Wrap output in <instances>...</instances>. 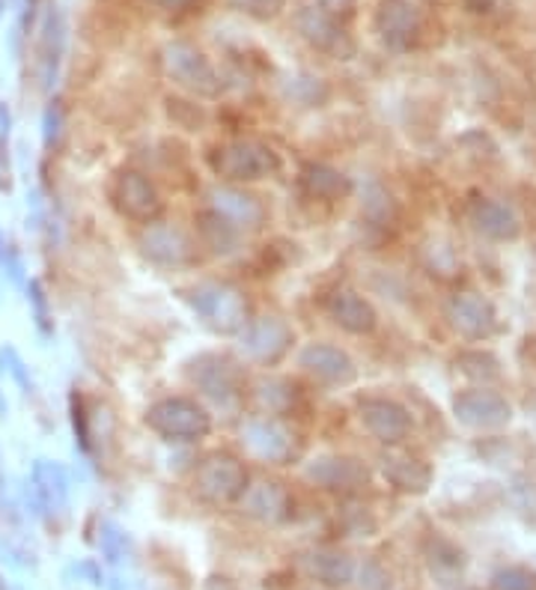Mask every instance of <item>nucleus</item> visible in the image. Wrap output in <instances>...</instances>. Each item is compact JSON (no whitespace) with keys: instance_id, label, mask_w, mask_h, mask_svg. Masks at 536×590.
Instances as JSON below:
<instances>
[{"instance_id":"f257e3e1","label":"nucleus","mask_w":536,"mask_h":590,"mask_svg":"<svg viewBox=\"0 0 536 590\" xmlns=\"http://www.w3.org/2000/svg\"><path fill=\"white\" fill-rule=\"evenodd\" d=\"M185 301L191 304L197 320L203 322L209 332L224 334V337L242 334L250 322V304H247L245 292L226 280L194 284L191 290H185Z\"/></svg>"},{"instance_id":"f03ea898","label":"nucleus","mask_w":536,"mask_h":590,"mask_svg":"<svg viewBox=\"0 0 536 590\" xmlns=\"http://www.w3.org/2000/svg\"><path fill=\"white\" fill-rule=\"evenodd\" d=\"M214 176L230 185H245L268 180L280 171V155L275 147L257 138H233L209 155Z\"/></svg>"},{"instance_id":"7ed1b4c3","label":"nucleus","mask_w":536,"mask_h":590,"mask_svg":"<svg viewBox=\"0 0 536 590\" xmlns=\"http://www.w3.org/2000/svg\"><path fill=\"white\" fill-rule=\"evenodd\" d=\"M147 427L164 441H191L206 439L212 432V415L191 397H164L147 408Z\"/></svg>"},{"instance_id":"20e7f679","label":"nucleus","mask_w":536,"mask_h":590,"mask_svg":"<svg viewBox=\"0 0 536 590\" xmlns=\"http://www.w3.org/2000/svg\"><path fill=\"white\" fill-rule=\"evenodd\" d=\"M194 493L214 507L236 505L247 493L245 462L233 453H209L194 472Z\"/></svg>"},{"instance_id":"39448f33","label":"nucleus","mask_w":536,"mask_h":590,"mask_svg":"<svg viewBox=\"0 0 536 590\" xmlns=\"http://www.w3.org/2000/svg\"><path fill=\"white\" fill-rule=\"evenodd\" d=\"M164 60V72L173 84L183 86L185 93H191L197 99H218L221 96V76L214 72L212 60L206 57L200 48H194L188 43H171L161 54Z\"/></svg>"},{"instance_id":"423d86ee","label":"nucleus","mask_w":536,"mask_h":590,"mask_svg":"<svg viewBox=\"0 0 536 590\" xmlns=\"http://www.w3.org/2000/svg\"><path fill=\"white\" fill-rule=\"evenodd\" d=\"M185 375L206 400H212L214 406L233 408L242 400V391H245V382H242V373L238 367L226 358V355L218 352H203L188 361L185 367Z\"/></svg>"},{"instance_id":"0eeeda50","label":"nucleus","mask_w":536,"mask_h":590,"mask_svg":"<svg viewBox=\"0 0 536 590\" xmlns=\"http://www.w3.org/2000/svg\"><path fill=\"white\" fill-rule=\"evenodd\" d=\"M110 200L119 209V215H126L138 224H152L164 212L159 188L147 173L140 171H119L114 176V185H110Z\"/></svg>"},{"instance_id":"6e6552de","label":"nucleus","mask_w":536,"mask_h":590,"mask_svg":"<svg viewBox=\"0 0 536 590\" xmlns=\"http://www.w3.org/2000/svg\"><path fill=\"white\" fill-rule=\"evenodd\" d=\"M453 415L468 429L494 432L513 420V406L504 394H498L492 387H468L453 397Z\"/></svg>"},{"instance_id":"1a4fd4ad","label":"nucleus","mask_w":536,"mask_h":590,"mask_svg":"<svg viewBox=\"0 0 536 590\" xmlns=\"http://www.w3.org/2000/svg\"><path fill=\"white\" fill-rule=\"evenodd\" d=\"M140 254L164 268H183L197 263V242H194L183 227L176 224H152L143 227V233L138 239Z\"/></svg>"},{"instance_id":"9d476101","label":"nucleus","mask_w":536,"mask_h":590,"mask_svg":"<svg viewBox=\"0 0 536 590\" xmlns=\"http://www.w3.org/2000/svg\"><path fill=\"white\" fill-rule=\"evenodd\" d=\"M373 31L387 51H408L420 36V12L411 0H378L373 12Z\"/></svg>"},{"instance_id":"9b49d317","label":"nucleus","mask_w":536,"mask_h":590,"mask_svg":"<svg viewBox=\"0 0 536 590\" xmlns=\"http://www.w3.org/2000/svg\"><path fill=\"white\" fill-rule=\"evenodd\" d=\"M295 27H299L301 39L316 48V51L328 54L334 60H349L354 54L352 36L346 33V27L331 12H325L322 7H301L295 15Z\"/></svg>"},{"instance_id":"f8f14e48","label":"nucleus","mask_w":536,"mask_h":590,"mask_svg":"<svg viewBox=\"0 0 536 590\" xmlns=\"http://www.w3.org/2000/svg\"><path fill=\"white\" fill-rule=\"evenodd\" d=\"M358 420L361 427L385 448H397L411 436V415L397 400L387 397H364L358 403Z\"/></svg>"},{"instance_id":"ddd939ff","label":"nucleus","mask_w":536,"mask_h":590,"mask_svg":"<svg viewBox=\"0 0 536 590\" xmlns=\"http://www.w3.org/2000/svg\"><path fill=\"white\" fill-rule=\"evenodd\" d=\"M242 444L254 453L257 460L271 465H287L299 453V439L287 424L275 418H254L242 427Z\"/></svg>"},{"instance_id":"4468645a","label":"nucleus","mask_w":536,"mask_h":590,"mask_svg":"<svg viewBox=\"0 0 536 590\" xmlns=\"http://www.w3.org/2000/svg\"><path fill=\"white\" fill-rule=\"evenodd\" d=\"M292 340H295V334L280 316H259V320L247 322V328L242 332V352L257 365L275 367L287 358Z\"/></svg>"},{"instance_id":"2eb2a0df","label":"nucleus","mask_w":536,"mask_h":590,"mask_svg":"<svg viewBox=\"0 0 536 590\" xmlns=\"http://www.w3.org/2000/svg\"><path fill=\"white\" fill-rule=\"evenodd\" d=\"M304 477L319 486L325 493H358L366 486V465L358 456H343V453H322L316 460L307 462Z\"/></svg>"},{"instance_id":"dca6fc26","label":"nucleus","mask_w":536,"mask_h":590,"mask_svg":"<svg viewBox=\"0 0 536 590\" xmlns=\"http://www.w3.org/2000/svg\"><path fill=\"white\" fill-rule=\"evenodd\" d=\"M299 367L304 373L311 375L313 382H319L325 387H343L352 385L354 375V361L349 352H343L340 346L331 344H307L299 352Z\"/></svg>"},{"instance_id":"f3484780","label":"nucleus","mask_w":536,"mask_h":590,"mask_svg":"<svg viewBox=\"0 0 536 590\" xmlns=\"http://www.w3.org/2000/svg\"><path fill=\"white\" fill-rule=\"evenodd\" d=\"M206 200H209L212 212L226 218L238 230H259V227L266 224V206H263V200H259L257 194L245 192L242 185H212L209 194H206Z\"/></svg>"},{"instance_id":"a211bd4d","label":"nucleus","mask_w":536,"mask_h":590,"mask_svg":"<svg viewBox=\"0 0 536 590\" xmlns=\"http://www.w3.org/2000/svg\"><path fill=\"white\" fill-rule=\"evenodd\" d=\"M447 320L453 332H459L468 340H489L498 332V313L492 301L482 299L477 292H456L447 301Z\"/></svg>"},{"instance_id":"6ab92c4d","label":"nucleus","mask_w":536,"mask_h":590,"mask_svg":"<svg viewBox=\"0 0 536 590\" xmlns=\"http://www.w3.org/2000/svg\"><path fill=\"white\" fill-rule=\"evenodd\" d=\"M325 311H328L337 328H343L346 334H358V337L373 334L375 325H378V313H375L373 304L352 287L334 290L325 301Z\"/></svg>"},{"instance_id":"aec40b11","label":"nucleus","mask_w":536,"mask_h":590,"mask_svg":"<svg viewBox=\"0 0 536 590\" xmlns=\"http://www.w3.org/2000/svg\"><path fill=\"white\" fill-rule=\"evenodd\" d=\"M238 505H242V513L257 519L263 525H283L292 516V495L275 481H259L247 486Z\"/></svg>"},{"instance_id":"412c9836","label":"nucleus","mask_w":536,"mask_h":590,"mask_svg":"<svg viewBox=\"0 0 536 590\" xmlns=\"http://www.w3.org/2000/svg\"><path fill=\"white\" fill-rule=\"evenodd\" d=\"M378 468H382V477H385L397 493L423 495L429 486H432V468H429V462L415 456V453L387 448V453H382V460H378Z\"/></svg>"},{"instance_id":"4be33fe9","label":"nucleus","mask_w":536,"mask_h":590,"mask_svg":"<svg viewBox=\"0 0 536 590\" xmlns=\"http://www.w3.org/2000/svg\"><path fill=\"white\" fill-rule=\"evenodd\" d=\"M471 224L492 242H515L522 236V218L504 200L494 197H477L471 204Z\"/></svg>"},{"instance_id":"5701e85b","label":"nucleus","mask_w":536,"mask_h":590,"mask_svg":"<svg viewBox=\"0 0 536 590\" xmlns=\"http://www.w3.org/2000/svg\"><path fill=\"white\" fill-rule=\"evenodd\" d=\"M301 192L313 197V200H346L354 192L352 176H346L343 171H337L325 161H304L299 171Z\"/></svg>"},{"instance_id":"b1692460","label":"nucleus","mask_w":536,"mask_h":590,"mask_svg":"<svg viewBox=\"0 0 536 590\" xmlns=\"http://www.w3.org/2000/svg\"><path fill=\"white\" fill-rule=\"evenodd\" d=\"M304 572H307L316 585H322V588L340 590L352 585L358 567H354V560L349 558L346 552H340V548H316V552H311V555L304 558Z\"/></svg>"},{"instance_id":"393cba45","label":"nucleus","mask_w":536,"mask_h":590,"mask_svg":"<svg viewBox=\"0 0 536 590\" xmlns=\"http://www.w3.org/2000/svg\"><path fill=\"white\" fill-rule=\"evenodd\" d=\"M66 51V22L63 12L48 10L43 22V36H39V66H43V84L51 90L60 72V60Z\"/></svg>"},{"instance_id":"a878e982","label":"nucleus","mask_w":536,"mask_h":590,"mask_svg":"<svg viewBox=\"0 0 536 590\" xmlns=\"http://www.w3.org/2000/svg\"><path fill=\"white\" fill-rule=\"evenodd\" d=\"M33 495L36 501L45 507V510H63L66 501H69V481H66V472L51 460H36L33 462Z\"/></svg>"},{"instance_id":"bb28decb","label":"nucleus","mask_w":536,"mask_h":590,"mask_svg":"<svg viewBox=\"0 0 536 590\" xmlns=\"http://www.w3.org/2000/svg\"><path fill=\"white\" fill-rule=\"evenodd\" d=\"M299 400V387L280 375H259L254 382V403L263 415H287Z\"/></svg>"},{"instance_id":"cd10ccee","label":"nucleus","mask_w":536,"mask_h":590,"mask_svg":"<svg viewBox=\"0 0 536 590\" xmlns=\"http://www.w3.org/2000/svg\"><path fill=\"white\" fill-rule=\"evenodd\" d=\"M361 215L373 227H394L399 218V206L385 185L370 183L364 188V197H361Z\"/></svg>"},{"instance_id":"c85d7f7f","label":"nucleus","mask_w":536,"mask_h":590,"mask_svg":"<svg viewBox=\"0 0 536 590\" xmlns=\"http://www.w3.org/2000/svg\"><path fill=\"white\" fill-rule=\"evenodd\" d=\"M197 221H200V236H203V245L212 247L214 254H230L233 247L238 245V230L236 224H230L226 218H221L212 209H206V212L197 215Z\"/></svg>"},{"instance_id":"c756f323","label":"nucleus","mask_w":536,"mask_h":590,"mask_svg":"<svg viewBox=\"0 0 536 590\" xmlns=\"http://www.w3.org/2000/svg\"><path fill=\"white\" fill-rule=\"evenodd\" d=\"M456 367H459L462 375H468L474 382H482V387L501 379V365H498V358H494L492 352H482V349L462 352L459 358H456Z\"/></svg>"},{"instance_id":"7c9ffc66","label":"nucleus","mask_w":536,"mask_h":590,"mask_svg":"<svg viewBox=\"0 0 536 590\" xmlns=\"http://www.w3.org/2000/svg\"><path fill=\"white\" fill-rule=\"evenodd\" d=\"M492 590H536V572L527 567H501L492 576Z\"/></svg>"},{"instance_id":"2f4dec72","label":"nucleus","mask_w":536,"mask_h":590,"mask_svg":"<svg viewBox=\"0 0 536 590\" xmlns=\"http://www.w3.org/2000/svg\"><path fill=\"white\" fill-rule=\"evenodd\" d=\"M233 10L245 12L250 19H257V22H271V19H278L283 7H287V0H226Z\"/></svg>"},{"instance_id":"473e14b6","label":"nucleus","mask_w":536,"mask_h":590,"mask_svg":"<svg viewBox=\"0 0 536 590\" xmlns=\"http://www.w3.org/2000/svg\"><path fill=\"white\" fill-rule=\"evenodd\" d=\"M27 301H31L33 320H36V325H39V332L51 334L54 332L51 311H48V299H45V290L39 280H31V284H27Z\"/></svg>"},{"instance_id":"72a5a7b5","label":"nucleus","mask_w":536,"mask_h":590,"mask_svg":"<svg viewBox=\"0 0 536 590\" xmlns=\"http://www.w3.org/2000/svg\"><path fill=\"white\" fill-rule=\"evenodd\" d=\"M0 373H10L15 382H19V387H22L24 394H31L33 391V382H31V373H27V367H24V361L19 358V352L12 349V346H3L0 349Z\"/></svg>"},{"instance_id":"f704fd0d","label":"nucleus","mask_w":536,"mask_h":590,"mask_svg":"<svg viewBox=\"0 0 536 590\" xmlns=\"http://www.w3.org/2000/svg\"><path fill=\"white\" fill-rule=\"evenodd\" d=\"M98 543H102V552H105L110 564H119V560L126 558V546H129V540H126V534H123L114 522H105V525H102V536H98Z\"/></svg>"},{"instance_id":"c9c22d12","label":"nucleus","mask_w":536,"mask_h":590,"mask_svg":"<svg viewBox=\"0 0 536 590\" xmlns=\"http://www.w3.org/2000/svg\"><path fill=\"white\" fill-rule=\"evenodd\" d=\"M292 96L304 102V105H319L322 99L328 96V90L322 84V78H292Z\"/></svg>"},{"instance_id":"e433bc0d","label":"nucleus","mask_w":536,"mask_h":590,"mask_svg":"<svg viewBox=\"0 0 536 590\" xmlns=\"http://www.w3.org/2000/svg\"><path fill=\"white\" fill-rule=\"evenodd\" d=\"M60 131H63V107H60V102H51V105L45 107V114H43V140L48 150L57 147Z\"/></svg>"},{"instance_id":"4c0bfd02","label":"nucleus","mask_w":536,"mask_h":590,"mask_svg":"<svg viewBox=\"0 0 536 590\" xmlns=\"http://www.w3.org/2000/svg\"><path fill=\"white\" fill-rule=\"evenodd\" d=\"M72 418H75V432L78 439H81V448H90V432H86V420H84V408H81V403H78L75 397H72Z\"/></svg>"},{"instance_id":"58836bf2","label":"nucleus","mask_w":536,"mask_h":590,"mask_svg":"<svg viewBox=\"0 0 536 590\" xmlns=\"http://www.w3.org/2000/svg\"><path fill=\"white\" fill-rule=\"evenodd\" d=\"M352 3H354V0H322V10L331 12L334 19H337L340 12L352 10Z\"/></svg>"},{"instance_id":"ea45409f","label":"nucleus","mask_w":536,"mask_h":590,"mask_svg":"<svg viewBox=\"0 0 536 590\" xmlns=\"http://www.w3.org/2000/svg\"><path fill=\"white\" fill-rule=\"evenodd\" d=\"M164 12H185L191 10L197 0H155Z\"/></svg>"},{"instance_id":"a19ab883","label":"nucleus","mask_w":536,"mask_h":590,"mask_svg":"<svg viewBox=\"0 0 536 590\" xmlns=\"http://www.w3.org/2000/svg\"><path fill=\"white\" fill-rule=\"evenodd\" d=\"M206 590H238V588L230 579H224V576H209Z\"/></svg>"},{"instance_id":"79ce46f5","label":"nucleus","mask_w":536,"mask_h":590,"mask_svg":"<svg viewBox=\"0 0 536 590\" xmlns=\"http://www.w3.org/2000/svg\"><path fill=\"white\" fill-rule=\"evenodd\" d=\"M10 126H12L10 107H7V102H0V138H3V135H10Z\"/></svg>"},{"instance_id":"37998d69","label":"nucleus","mask_w":536,"mask_h":590,"mask_svg":"<svg viewBox=\"0 0 536 590\" xmlns=\"http://www.w3.org/2000/svg\"><path fill=\"white\" fill-rule=\"evenodd\" d=\"M468 3V10L474 12H489L494 7V0H465Z\"/></svg>"},{"instance_id":"c03bdc74","label":"nucleus","mask_w":536,"mask_h":590,"mask_svg":"<svg viewBox=\"0 0 536 590\" xmlns=\"http://www.w3.org/2000/svg\"><path fill=\"white\" fill-rule=\"evenodd\" d=\"M7 254H10V245H7V236L0 233V263L7 259Z\"/></svg>"},{"instance_id":"a18cd8bd","label":"nucleus","mask_w":536,"mask_h":590,"mask_svg":"<svg viewBox=\"0 0 536 590\" xmlns=\"http://www.w3.org/2000/svg\"><path fill=\"white\" fill-rule=\"evenodd\" d=\"M3 10H7V0H0V15H3Z\"/></svg>"}]
</instances>
